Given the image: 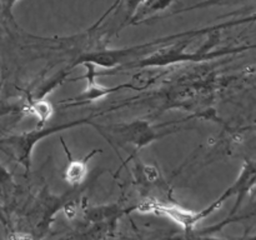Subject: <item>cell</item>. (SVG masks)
I'll use <instances>...</instances> for the list:
<instances>
[{
  "instance_id": "2e32d148",
  "label": "cell",
  "mask_w": 256,
  "mask_h": 240,
  "mask_svg": "<svg viewBox=\"0 0 256 240\" xmlns=\"http://www.w3.org/2000/svg\"><path fill=\"white\" fill-rule=\"evenodd\" d=\"M255 132H256V126H255Z\"/></svg>"
},
{
  "instance_id": "4fadbf2b",
  "label": "cell",
  "mask_w": 256,
  "mask_h": 240,
  "mask_svg": "<svg viewBox=\"0 0 256 240\" xmlns=\"http://www.w3.org/2000/svg\"><path fill=\"white\" fill-rule=\"evenodd\" d=\"M16 2L18 0H0V6H2L5 16L12 18V10L14 5L16 4Z\"/></svg>"
},
{
  "instance_id": "3957f363",
  "label": "cell",
  "mask_w": 256,
  "mask_h": 240,
  "mask_svg": "<svg viewBox=\"0 0 256 240\" xmlns=\"http://www.w3.org/2000/svg\"><path fill=\"white\" fill-rule=\"evenodd\" d=\"M105 136L114 138L120 144H132L136 150L148 146L152 142H156L160 138L172 134L170 132H162L159 128H155L148 120L135 119L129 122H119L112 125H94Z\"/></svg>"
},
{
  "instance_id": "277c9868",
  "label": "cell",
  "mask_w": 256,
  "mask_h": 240,
  "mask_svg": "<svg viewBox=\"0 0 256 240\" xmlns=\"http://www.w3.org/2000/svg\"><path fill=\"white\" fill-rule=\"evenodd\" d=\"M134 209L136 212H145V214L149 212V214H155L168 218V219L172 220L176 224H179L185 232H192L195 225L200 220L208 218L204 209L194 212V210L185 209V208L174 204V202H164L156 199L144 200L139 205H136Z\"/></svg>"
},
{
  "instance_id": "8fae6325",
  "label": "cell",
  "mask_w": 256,
  "mask_h": 240,
  "mask_svg": "<svg viewBox=\"0 0 256 240\" xmlns=\"http://www.w3.org/2000/svg\"><path fill=\"white\" fill-rule=\"evenodd\" d=\"M26 114L32 115L39 122V126H44L45 122L52 119L54 114V108L52 102H48L45 98H36L28 102V105L24 108Z\"/></svg>"
},
{
  "instance_id": "5bb4252c",
  "label": "cell",
  "mask_w": 256,
  "mask_h": 240,
  "mask_svg": "<svg viewBox=\"0 0 256 240\" xmlns=\"http://www.w3.org/2000/svg\"><path fill=\"white\" fill-rule=\"evenodd\" d=\"M256 22V14L255 15H252V16H248V18H244V19H240L239 22H234L235 25H239V24H244V22Z\"/></svg>"
},
{
  "instance_id": "9a60e30c",
  "label": "cell",
  "mask_w": 256,
  "mask_h": 240,
  "mask_svg": "<svg viewBox=\"0 0 256 240\" xmlns=\"http://www.w3.org/2000/svg\"><path fill=\"white\" fill-rule=\"evenodd\" d=\"M0 219H2V222H4V220H5V218H4V214H2V205H0Z\"/></svg>"
},
{
  "instance_id": "30bf717a",
  "label": "cell",
  "mask_w": 256,
  "mask_h": 240,
  "mask_svg": "<svg viewBox=\"0 0 256 240\" xmlns=\"http://www.w3.org/2000/svg\"><path fill=\"white\" fill-rule=\"evenodd\" d=\"M174 0H142L135 10L129 24H140L149 19L155 12H162L172 5Z\"/></svg>"
},
{
  "instance_id": "ba28073f",
  "label": "cell",
  "mask_w": 256,
  "mask_h": 240,
  "mask_svg": "<svg viewBox=\"0 0 256 240\" xmlns=\"http://www.w3.org/2000/svg\"><path fill=\"white\" fill-rule=\"evenodd\" d=\"M62 146H64L65 152H66V155L69 156V162H68L66 168H65L64 170V180L72 188L80 186L88 176V162H89L95 154L100 152V150L94 149L92 152H89L84 159H74V158H72V154H70L69 149L66 148V145H65L62 139Z\"/></svg>"
},
{
  "instance_id": "52a82bcc",
  "label": "cell",
  "mask_w": 256,
  "mask_h": 240,
  "mask_svg": "<svg viewBox=\"0 0 256 240\" xmlns=\"http://www.w3.org/2000/svg\"><path fill=\"white\" fill-rule=\"evenodd\" d=\"M255 185H256V166L252 162L246 160V162H244V165H242L240 175L238 176V179L235 180L234 184L230 185V186L228 188L222 195H220L225 202H226L229 198L234 196V195H236L238 196L236 202H235L234 208H232V210L230 212V214L228 215V218H232L236 214L240 205H242V199L245 198V195H246L248 192L255 186Z\"/></svg>"
},
{
  "instance_id": "6da1fadb",
  "label": "cell",
  "mask_w": 256,
  "mask_h": 240,
  "mask_svg": "<svg viewBox=\"0 0 256 240\" xmlns=\"http://www.w3.org/2000/svg\"><path fill=\"white\" fill-rule=\"evenodd\" d=\"M194 38H186L184 40H180L175 44L162 46L156 52H150L145 58H140L138 60L132 62L125 66L129 69H145V68H160L166 66V65L175 64V62H202V60H212L215 58L224 56V55L235 54V52L249 50L255 46H240V48H228V49H214V45L216 42H212V39L208 40L202 46H200L196 52H188L186 46L192 42Z\"/></svg>"
},
{
  "instance_id": "9c48e42d",
  "label": "cell",
  "mask_w": 256,
  "mask_h": 240,
  "mask_svg": "<svg viewBox=\"0 0 256 240\" xmlns=\"http://www.w3.org/2000/svg\"><path fill=\"white\" fill-rule=\"evenodd\" d=\"M129 209H125L122 205L109 204V205H99V206H92L85 210V218L89 222H116L122 215Z\"/></svg>"
},
{
  "instance_id": "7c38bea8",
  "label": "cell",
  "mask_w": 256,
  "mask_h": 240,
  "mask_svg": "<svg viewBox=\"0 0 256 240\" xmlns=\"http://www.w3.org/2000/svg\"><path fill=\"white\" fill-rule=\"evenodd\" d=\"M12 186H14V182H12V174L8 172L6 168L0 164V194L2 196H6L12 192Z\"/></svg>"
},
{
  "instance_id": "7a4b0ae2",
  "label": "cell",
  "mask_w": 256,
  "mask_h": 240,
  "mask_svg": "<svg viewBox=\"0 0 256 240\" xmlns=\"http://www.w3.org/2000/svg\"><path fill=\"white\" fill-rule=\"evenodd\" d=\"M92 116L84 118V119L72 120V122H64L59 125H52V126H38L36 129L28 130V132H19V134L8 135L0 139V152H4L9 159L14 160L15 162L22 165L26 172H29L32 168V156L34 148L40 140L44 138L50 136L55 132H62V130L70 129V128L79 126L82 124H92Z\"/></svg>"
},
{
  "instance_id": "5b68a950",
  "label": "cell",
  "mask_w": 256,
  "mask_h": 240,
  "mask_svg": "<svg viewBox=\"0 0 256 240\" xmlns=\"http://www.w3.org/2000/svg\"><path fill=\"white\" fill-rule=\"evenodd\" d=\"M148 49H150V46L148 45V42H145V44L126 48V49H105L100 50V52H92L80 56L75 62V65L82 64V62H92L96 66L112 69L115 66L126 64L129 60L132 62V56L142 54V52H148Z\"/></svg>"
},
{
  "instance_id": "8992f818",
  "label": "cell",
  "mask_w": 256,
  "mask_h": 240,
  "mask_svg": "<svg viewBox=\"0 0 256 240\" xmlns=\"http://www.w3.org/2000/svg\"><path fill=\"white\" fill-rule=\"evenodd\" d=\"M82 65H84V66L86 68V74L84 75V78L88 80V84L84 92H80L78 96L70 99V102H72V104L74 105L88 104V102H96V100L102 99V98L108 96V95L116 92V90H120L122 89V88L129 86L128 84H122V85H119V86H114V88L104 86V85L99 84L96 80L98 74H99L96 70L98 68L96 65L92 64V62H82Z\"/></svg>"
}]
</instances>
